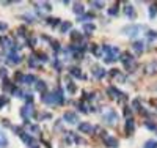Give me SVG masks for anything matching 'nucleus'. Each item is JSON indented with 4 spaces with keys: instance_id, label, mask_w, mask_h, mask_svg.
I'll list each match as a JSON object with an SVG mask.
<instances>
[{
    "instance_id": "f257e3e1",
    "label": "nucleus",
    "mask_w": 157,
    "mask_h": 148,
    "mask_svg": "<svg viewBox=\"0 0 157 148\" xmlns=\"http://www.w3.org/2000/svg\"><path fill=\"white\" fill-rule=\"evenodd\" d=\"M102 58H104L105 63H113L119 58V49L115 48V46H102Z\"/></svg>"
},
{
    "instance_id": "f03ea898",
    "label": "nucleus",
    "mask_w": 157,
    "mask_h": 148,
    "mask_svg": "<svg viewBox=\"0 0 157 148\" xmlns=\"http://www.w3.org/2000/svg\"><path fill=\"white\" fill-rule=\"evenodd\" d=\"M42 103L46 104H61L63 103V95L61 92H52V93H46L41 96Z\"/></svg>"
},
{
    "instance_id": "7ed1b4c3",
    "label": "nucleus",
    "mask_w": 157,
    "mask_h": 148,
    "mask_svg": "<svg viewBox=\"0 0 157 148\" xmlns=\"http://www.w3.org/2000/svg\"><path fill=\"white\" fill-rule=\"evenodd\" d=\"M119 60L123 62V65H124L126 69H129V71H133V69L137 68V63H135V58L131 55L129 52H124L121 54V57H119Z\"/></svg>"
},
{
    "instance_id": "20e7f679",
    "label": "nucleus",
    "mask_w": 157,
    "mask_h": 148,
    "mask_svg": "<svg viewBox=\"0 0 157 148\" xmlns=\"http://www.w3.org/2000/svg\"><path fill=\"white\" fill-rule=\"evenodd\" d=\"M16 131H18V134L21 136V139L24 140V143H25L27 147H30V148H39V147H38V145H39L38 140H35L32 136H30V134H27V132H24V131H21L19 128H16Z\"/></svg>"
},
{
    "instance_id": "39448f33",
    "label": "nucleus",
    "mask_w": 157,
    "mask_h": 148,
    "mask_svg": "<svg viewBox=\"0 0 157 148\" xmlns=\"http://www.w3.org/2000/svg\"><path fill=\"white\" fill-rule=\"evenodd\" d=\"M21 117L24 120H30L35 117V107H33V104H27L21 109Z\"/></svg>"
},
{
    "instance_id": "423d86ee",
    "label": "nucleus",
    "mask_w": 157,
    "mask_h": 148,
    "mask_svg": "<svg viewBox=\"0 0 157 148\" xmlns=\"http://www.w3.org/2000/svg\"><path fill=\"white\" fill-rule=\"evenodd\" d=\"M104 120L107 124H116L118 123V113L115 112V110H107V112L104 113Z\"/></svg>"
},
{
    "instance_id": "0eeeda50",
    "label": "nucleus",
    "mask_w": 157,
    "mask_h": 148,
    "mask_svg": "<svg viewBox=\"0 0 157 148\" xmlns=\"http://www.w3.org/2000/svg\"><path fill=\"white\" fill-rule=\"evenodd\" d=\"M0 46H2V49L5 50H16V46L13 44V41L8 38V36H0Z\"/></svg>"
},
{
    "instance_id": "6e6552de",
    "label": "nucleus",
    "mask_w": 157,
    "mask_h": 148,
    "mask_svg": "<svg viewBox=\"0 0 157 148\" xmlns=\"http://www.w3.org/2000/svg\"><path fill=\"white\" fill-rule=\"evenodd\" d=\"M6 60H8V63H11V65H18V63L22 62V57L19 55L16 50H11V52H8V57H6Z\"/></svg>"
},
{
    "instance_id": "1a4fd4ad",
    "label": "nucleus",
    "mask_w": 157,
    "mask_h": 148,
    "mask_svg": "<svg viewBox=\"0 0 157 148\" xmlns=\"http://www.w3.org/2000/svg\"><path fill=\"white\" fill-rule=\"evenodd\" d=\"M142 29H143L142 25H131V27H126V29H124V33H126V35H129V36H137Z\"/></svg>"
},
{
    "instance_id": "9d476101",
    "label": "nucleus",
    "mask_w": 157,
    "mask_h": 148,
    "mask_svg": "<svg viewBox=\"0 0 157 148\" xmlns=\"http://www.w3.org/2000/svg\"><path fill=\"white\" fill-rule=\"evenodd\" d=\"M63 118H65V122H68L71 124H75V123H77V113H75V112H65Z\"/></svg>"
},
{
    "instance_id": "9b49d317",
    "label": "nucleus",
    "mask_w": 157,
    "mask_h": 148,
    "mask_svg": "<svg viewBox=\"0 0 157 148\" xmlns=\"http://www.w3.org/2000/svg\"><path fill=\"white\" fill-rule=\"evenodd\" d=\"M22 84H25V85H32V84L38 82V79H36V76H33V74H25V76H22Z\"/></svg>"
},
{
    "instance_id": "f8f14e48",
    "label": "nucleus",
    "mask_w": 157,
    "mask_h": 148,
    "mask_svg": "<svg viewBox=\"0 0 157 148\" xmlns=\"http://www.w3.org/2000/svg\"><path fill=\"white\" fill-rule=\"evenodd\" d=\"M79 131L83 132V134H91L93 131H94V128H93L90 123H80L79 124Z\"/></svg>"
},
{
    "instance_id": "ddd939ff",
    "label": "nucleus",
    "mask_w": 157,
    "mask_h": 148,
    "mask_svg": "<svg viewBox=\"0 0 157 148\" xmlns=\"http://www.w3.org/2000/svg\"><path fill=\"white\" fill-rule=\"evenodd\" d=\"M91 73H93V76H94L96 79H102V77L105 76V69L101 68V66H94V68L91 69Z\"/></svg>"
},
{
    "instance_id": "4468645a",
    "label": "nucleus",
    "mask_w": 157,
    "mask_h": 148,
    "mask_svg": "<svg viewBox=\"0 0 157 148\" xmlns=\"http://www.w3.org/2000/svg\"><path fill=\"white\" fill-rule=\"evenodd\" d=\"M104 143L107 147H110V148H116V147H118V140H116L115 137H110V136L104 137Z\"/></svg>"
},
{
    "instance_id": "2eb2a0df",
    "label": "nucleus",
    "mask_w": 157,
    "mask_h": 148,
    "mask_svg": "<svg viewBox=\"0 0 157 148\" xmlns=\"http://www.w3.org/2000/svg\"><path fill=\"white\" fill-rule=\"evenodd\" d=\"M108 95L112 96V98H115V99H121L123 98V93L119 92L118 88H115V87H110L108 88Z\"/></svg>"
},
{
    "instance_id": "dca6fc26",
    "label": "nucleus",
    "mask_w": 157,
    "mask_h": 148,
    "mask_svg": "<svg viewBox=\"0 0 157 148\" xmlns=\"http://www.w3.org/2000/svg\"><path fill=\"white\" fill-rule=\"evenodd\" d=\"M133 129H135V123H133V120L129 117V118L126 120V131H127V134H132Z\"/></svg>"
},
{
    "instance_id": "f3484780",
    "label": "nucleus",
    "mask_w": 157,
    "mask_h": 148,
    "mask_svg": "<svg viewBox=\"0 0 157 148\" xmlns=\"http://www.w3.org/2000/svg\"><path fill=\"white\" fill-rule=\"evenodd\" d=\"M132 48H133V50H135L137 54H142L143 50H145V44H143L142 41H135V43L132 44Z\"/></svg>"
},
{
    "instance_id": "a211bd4d",
    "label": "nucleus",
    "mask_w": 157,
    "mask_h": 148,
    "mask_svg": "<svg viewBox=\"0 0 157 148\" xmlns=\"http://www.w3.org/2000/svg\"><path fill=\"white\" fill-rule=\"evenodd\" d=\"M124 14L129 16V18H133L135 16V11H133V6L131 5V3H127V5L124 6Z\"/></svg>"
},
{
    "instance_id": "6ab92c4d",
    "label": "nucleus",
    "mask_w": 157,
    "mask_h": 148,
    "mask_svg": "<svg viewBox=\"0 0 157 148\" xmlns=\"http://www.w3.org/2000/svg\"><path fill=\"white\" fill-rule=\"evenodd\" d=\"M69 73H71V76H74V77H82V71H80L77 66H72V68H69Z\"/></svg>"
},
{
    "instance_id": "aec40b11",
    "label": "nucleus",
    "mask_w": 157,
    "mask_h": 148,
    "mask_svg": "<svg viewBox=\"0 0 157 148\" xmlns=\"http://www.w3.org/2000/svg\"><path fill=\"white\" fill-rule=\"evenodd\" d=\"M46 88H47L46 82H42V80H38V84H36V90H38V92H41V93H44Z\"/></svg>"
},
{
    "instance_id": "412c9836",
    "label": "nucleus",
    "mask_w": 157,
    "mask_h": 148,
    "mask_svg": "<svg viewBox=\"0 0 157 148\" xmlns=\"http://www.w3.org/2000/svg\"><path fill=\"white\" fill-rule=\"evenodd\" d=\"M83 11H85V6H83L82 3H75L74 5V13L75 14H82Z\"/></svg>"
},
{
    "instance_id": "4be33fe9",
    "label": "nucleus",
    "mask_w": 157,
    "mask_h": 148,
    "mask_svg": "<svg viewBox=\"0 0 157 148\" xmlns=\"http://www.w3.org/2000/svg\"><path fill=\"white\" fill-rule=\"evenodd\" d=\"M91 50H93V54H94L96 57H102V48H99V46H93Z\"/></svg>"
},
{
    "instance_id": "5701e85b",
    "label": "nucleus",
    "mask_w": 157,
    "mask_h": 148,
    "mask_svg": "<svg viewBox=\"0 0 157 148\" xmlns=\"http://www.w3.org/2000/svg\"><path fill=\"white\" fill-rule=\"evenodd\" d=\"M6 145H8V139L3 132H0V147H6Z\"/></svg>"
},
{
    "instance_id": "b1692460",
    "label": "nucleus",
    "mask_w": 157,
    "mask_h": 148,
    "mask_svg": "<svg viewBox=\"0 0 157 148\" xmlns=\"http://www.w3.org/2000/svg\"><path fill=\"white\" fill-rule=\"evenodd\" d=\"M83 30H85L86 33H93L96 30V27L93 25V24H85V25H83Z\"/></svg>"
},
{
    "instance_id": "393cba45",
    "label": "nucleus",
    "mask_w": 157,
    "mask_h": 148,
    "mask_svg": "<svg viewBox=\"0 0 157 148\" xmlns=\"http://www.w3.org/2000/svg\"><path fill=\"white\" fill-rule=\"evenodd\" d=\"M71 30V22H63L61 24V33H66Z\"/></svg>"
},
{
    "instance_id": "a878e982",
    "label": "nucleus",
    "mask_w": 157,
    "mask_h": 148,
    "mask_svg": "<svg viewBox=\"0 0 157 148\" xmlns=\"http://www.w3.org/2000/svg\"><path fill=\"white\" fill-rule=\"evenodd\" d=\"M143 148H157V142H156V140H148Z\"/></svg>"
},
{
    "instance_id": "bb28decb",
    "label": "nucleus",
    "mask_w": 157,
    "mask_h": 148,
    "mask_svg": "<svg viewBox=\"0 0 157 148\" xmlns=\"http://www.w3.org/2000/svg\"><path fill=\"white\" fill-rule=\"evenodd\" d=\"M13 96H16V98H22L24 93H22L21 88H13Z\"/></svg>"
},
{
    "instance_id": "cd10ccee",
    "label": "nucleus",
    "mask_w": 157,
    "mask_h": 148,
    "mask_svg": "<svg viewBox=\"0 0 157 148\" xmlns=\"http://www.w3.org/2000/svg\"><path fill=\"white\" fill-rule=\"evenodd\" d=\"M36 60H38V57H36V55H32V57H30V60H28L30 66H38V62H36Z\"/></svg>"
},
{
    "instance_id": "c85d7f7f",
    "label": "nucleus",
    "mask_w": 157,
    "mask_h": 148,
    "mask_svg": "<svg viewBox=\"0 0 157 148\" xmlns=\"http://www.w3.org/2000/svg\"><path fill=\"white\" fill-rule=\"evenodd\" d=\"M91 6L96 10H101V8H104V3L102 2H91Z\"/></svg>"
},
{
    "instance_id": "c756f323",
    "label": "nucleus",
    "mask_w": 157,
    "mask_h": 148,
    "mask_svg": "<svg viewBox=\"0 0 157 148\" xmlns=\"http://www.w3.org/2000/svg\"><path fill=\"white\" fill-rule=\"evenodd\" d=\"M108 14H110V16H116V14H118V6L115 5L113 8H110V10H108Z\"/></svg>"
},
{
    "instance_id": "7c9ffc66",
    "label": "nucleus",
    "mask_w": 157,
    "mask_h": 148,
    "mask_svg": "<svg viewBox=\"0 0 157 148\" xmlns=\"http://www.w3.org/2000/svg\"><path fill=\"white\" fill-rule=\"evenodd\" d=\"M156 13H157V5H152L151 8H149V14H151V18H154Z\"/></svg>"
},
{
    "instance_id": "2f4dec72",
    "label": "nucleus",
    "mask_w": 157,
    "mask_h": 148,
    "mask_svg": "<svg viewBox=\"0 0 157 148\" xmlns=\"http://www.w3.org/2000/svg\"><path fill=\"white\" fill-rule=\"evenodd\" d=\"M49 24H51V25H58L60 24V21H58V19H57V18H49Z\"/></svg>"
},
{
    "instance_id": "473e14b6",
    "label": "nucleus",
    "mask_w": 157,
    "mask_h": 148,
    "mask_svg": "<svg viewBox=\"0 0 157 148\" xmlns=\"http://www.w3.org/2000/svg\"><path fill=\"white\" fill-rule=\"evenodd\" d=\"M156 38H157V32L149 30V32H148V39H156Z\"/></svg>"
},
{
    "instance_id": "72a5a7b5",
    "label": "nucleus",
    "mask_w": 157,
    "mask_h": 148,
    "mask_svg": "<svg viewBox=\"0 0 157 148\" xmlns=\"http://www.w3.org/2000/svg\"><path fill=\"white\" fill-rule=\"evenodd\" d=\"M93 19V14H85V16H82V18H79V21H91Z\"/></svg>"
},
{
    "instance_id": "f704fd0d",
    "label": "nucleus",
    "mask_w": 157,
    "mask_h": 148,
    "mask_svg": "<svg viewBox=\"0 0 157 148\" xmlns=\"http://www.w3.org/2000/svg\"><path fill=\"white\" fill-rule=\"evenodd\" d=\"M71 36H72V39H74V41H80V38H82V35H80V33H77V32H72L71 33Z\"/></svg>"
},
{
    "instance_id": "c9c22d12",
    "label": "nucleus",
    "mask_w": 157,
    "mask_h": 148,
    "mask_svg": "<svg viewBox=\"0 0 157 148\" xmlns=\"http://www.w3.org/2000/svg\"><path fill=\"white\" fill-rule=\"evenodd\" d=\"M79 109H80V112L88 113V109H86V106H85V104H79Z\"/></svg>"
},
{
    "instance_id": "e433bc0d",
    "label": "nucleus",
    "mask_w": 157,
    "mask_h": 148,
    "mask_svg": "<svg viewBox=\"0 0 157 148\" xmlns=\"http://www.w3.org/2000/svg\"><path fill=\"white\" fill-rule=\"evenodd\" d=\"M132 106H133V109H135V110H140V101H138V99H135Z\"/></svg>"
},
{
    "instance_id": "4c0bfd02",
    "label": "nucleus",
    "mask_w": 157,
    "mask_h": 148,
    "mask_svg": "<svg viewBox=\"0 0 157 148\" xmlns=\"http://www.w3.org/2000/svg\"><path fill=\"white\" fill-rule=\"evenodd\" d=\"M146 126H148L149 129H157V124H156V123H149V122H146Z\"/></svg>"
},
{
    "instance_id": "58836bf2",
    "label": "nucleus",
    "mask_w": 157,
    "mask_h": 148,
    "mask_svg": "<svg viewBox=\"0 0 157 148\" xmlns=\"http://www.w3.org/2000/svg\"><path fill=\"white\" fill-rule=\"evenodd\" d=\"M5 30H8V25L5 22H0V32H5Z\"/></svg>"
},
{
    "instance_id": "ea45409f",
    "label": "nucleus",
    "mask_w": 157,
    "mask_h": 148,
    "mask_svg": "<svg viewBox=\"0 0 157 148\" xmlns=\"http://www.w3.org/2000/svg\"><path fill=\"white\" fill-rule=\"evenodd\" d=\"M6 74H8V71L5 68H0V77H6Z\"/></svg>"
},
{
    "instance_id": "a19ab883",
    "label": "nucleus",
    "mask_w": 157,
    "mask_h": 148,
    "mask_svg": "<svg viewBox=\"0 0 157 148\" xmlns=\"http://www.w3.org/2000/svg\"><path fill=\"white\" fill-rule=\"evenodd\" d=\"M68 90H69V92H74V90H75L74 84H71V82H69V84H68Z\"/></svg>"
},
{
    "instance_id": "79ce46f5",
    "label": "nucleus",
    "mask_w": 157,
    "mask_h": 148,
    "mask_svg": "<svg viewBox=\"0 0 157 148\" xmlns=\"http://www.w3.org/2000/svg\"><path fill=\"white\" fill-rule=\"evenodd\" d=\"M5 104H6V99H5V98H0V109H2Z\"/></svg>"
},
{
    "instance_id": "37998d69",
    "label": "nucleus",
    "mask_w": 157,
    "mask_h": 148,
    "mask_svg": "<svg viewBox=\"0 0 157 148\" xmlns=\"http://www.w3.org/2000/svg\"><path fill=\"white\" fill-rule=\"evenodd\" d=\"M52 48H53V49H55V50H58V49H60V46H58V43H53V44H52Z\"/></svg>"
},
{
    "instance_id": "c03bdc74",
    "label": "nucleus",
    "mask_w": 157,
    "mask_h": 148,
    "mask_svg": "<svg viewBox=\"0 0 157 148\" xmlns=\"http://www.w3.org/2000/svg\"><path fill=\"white\" fill-rule=\"evenodd\" d=\"M124 113H126V117L129 118V115H131V109H126V110H124Z\"/></svg>"
}]
</instances>
